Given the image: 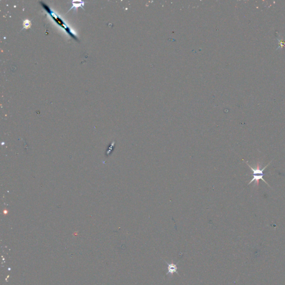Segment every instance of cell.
<instances>
[{"label": "cell", "mask_w": 285, "mask_h": 285, "mask_svg": "<svg viewBox=\"0 0 285 285\" xmlns=\"http://www.w3.org/2000/svg\"><path fill=\"white\" fill-rule=\"evenodd\" d=\"M39 3H40L41 6L44 8V10H45L48 13V15H50V16L52 18V19H53L56 24L58 26H60L61 27H62L63 29L65 30L66 31V32H67V34L69 35L75 41H76L77 42H80V40L77 38V36L73 32V31L71 30V29L70 27H69L66 24V23L63 21V20L60 17H59L58 15H56L55 13H54L53 11L51 10L45 3H44V2L39 1Z\"/></svg>", "instance_id": "6da1fadb"}, {"label": "cell", "mask_w": 285, "mask_h": 285, "mask_svg": "<svg viewBox=\"0 0 285 285\" xmlns=\"http://www.w3.org/2000/svg\"><path fill=\"white\" fill-rule=\"evenodd\" d=\"M270 163H269L267 165H266V166L265 167H263L262 169H261L260 168V162H258L257 163V167H256V168H253L252 167L251 165H249L248 162H247L246 163L247 165L249 167V168L250 169H251L252 171V179H251V180L248 183V185L252 183V182H255V184H257L256 185H258L259 184V181L260 180H263L265 183L267 184L269 187H270V185L268 184V183L266 182V180L264 179L263 178V176L265 175V174H264V170H265L267 167H268V166L269 165H270Z\"/></svg>", "instance_id": "7a4b0ae2"}, {"label": "cell", "mask_w": 285, "mask_h": 285, "mask_svg": "<svg viewBox=\"0 0 285 285\" xmlns=\"http://www.w3.org/2000/svg\"><path fill=\"white\" fill-rule=\"evenodd\" d=\"M71 4H72L73 6L71 7V8L68 11V12L71 10H73V9H77L79 7H82V6L84 5V2L82 1H73L71 2Z\"/></svg>", "instance_id": "277c9868"}, {"label": "cell", "mask_w": 285, "mask_h": 285, "mask_svg": "<svg viewBox=\"0 0 285 285\" xmlns=\"http://www.w3.org/2000/svg\"><path fill=\"white\" fill-rule=\"evenodd\" d=\"M167 265H168V272H167V274L168 275V274L172 275L174 273H175V272H177V267L176 265L173 264V263H170V264L167 263Z\"/></svg>", "instance_id": "3957f363"}, {"label": "cell", "mask_w": 285, "mask_h": 285, "mask_svg": "<svg viewBox=\"0 0 285 285\" xmlns=\"http://www.w3.org/2000/svg\"><path fill=\"white\" fill-rule=\"evenodd\" d=\"M30 25H31V24H30V21L29 19H26L24 22V24H23V26H24V27L22 28V29H28L30 27Z\"/></svg>", "instance_id": "5b68a950"}]
</instances>
